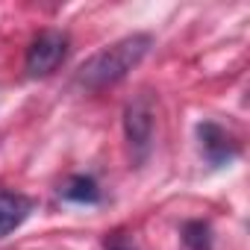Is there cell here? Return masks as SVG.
Returning <instances> with one entry per match:
<instances>
[{
    "mask_svg": "<svg viewBox=\"0 0 250 250\" xmlns=\"http://www.w3.org/2000/svg\"><path fill=\"white\" fill-rule=\"evenodd\" d=\"M62 197L71 203H97L100 200V188L91 177H71L62 188Z\"/></svg>",
    "mask_w": 250,
    "mask_h": 250,
    "instance_id": "8992f818",
    "label": "cell"
},
{
    "mask_svg": "<svg viewBox=\"0 0 250 250\" xmlns=\"http://www.w3.org/2000/svg\"><path fill=\"white\" fill-rule=\"evenodd\" d=\"M33 209H36V203L27 194L0 188V238H6L9 232H15L33 215Z\"/></svg>",
    "mask_w": 250,
    "mask_h": 250,
    "instance_id": "5b68a950",
    "label": "cell"
},
{
    "mask_svg": "<svg viewBox=\"0 0 250 250\" xmlns=\"http://www.w3.org/2000/svg\"><path fill=\"white\" fill-rule=\"evenodd\" d=\"M200 147H203V156L212 162V165H224V162H232L238 156V145L232 142V136L227 130H221L218 124H200Z\"/></svg>",
    "mask_w": 250,
    "mask_h": 250,
    "instance_id": "277c9868",
    "label": "cell"
},
{
    "mask_svg": "<svg viewBox=\"0 0 250 250\" xmlns=\"http://www.w3.org/2000/svg\"><path fill=\"white\" fill-rule=\"evenodd\" d=\"M153 47V36L147 33H133L124 36L115 44L97 50L91 59H85L77 71V85L85 91H103L115 83H121Z\"/></svg>",
    "mask_w": 250,
    "mask_h": 250,
    "instance_id": "6da1fadb",
    "label": "cell"
},
{
    "mask_svg": "<svg viewBox=\"0 0 250 250\" xmlns=\"http://www.w3.org/2000/svg\"><path fill=\"white\" fill-rule=\"evenodd\" d=\"M65 56H68V36L62 30H44L30 42L24 68L30 77H50L65 62Z\"/></svg>",
    "mask_w": 250,
    "mask_h": 250,
    "instance_id": "3957f363",
    "label": "cell"
},
{
    "mask_svg": "<svg viewBox=\"0 0 250 250\" xmlns=\"http://www.w3.org/2000/svg\"><path fill=\"white\" fill-rule=\"evenodd\" d=\"M183 244L188 250H209L212 247V235H209V224L203 221H188L183 227Z\"/></svg>",
    "mask_w": 250,
    "mask_h": 250,
    "instance_id": "52a82bcc",
    "label": "cell"
},
{
    "mask_svg": "<svg viewBox=\"0 0 250 250\" xmlns=\"http://www.w3.org/2000/svg\"><path fill=\"white\" fill-rule=\"evenodd\" d=\"M153 130H156V103L147 91H142L127 103V112H124V133H127V142L139 162L147 156L153 145Z\"/></svg>",
    "mask_w": 250,
    "mask_h": 250,
    "instance_id": "7a4b0ae2",
    "label": "cell"
},
{
    "mask_svg": "<svg viewBox=\"0 0 250 250\" xmlns=\"http://www.w3.org/2000/svg\"><path fill=\"white\" fill-rule=\"evenodd\" d=\"M106 250H136L133 241H127L124 235H109L106 238Z\"/></svg>",
    "mask_w": 250,
    "mask_h": 250,
    "instance_id": "ba28073f",
    "label": "cell"
}]
</instances>
